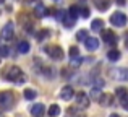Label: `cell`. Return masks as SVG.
I'll return each mask as SVG.
<instances>
[{"label":"cell","mask_w":128,"mask_h":117,"mask_svg":"<svg viewBox=\"0 0 128 117\" xmlns=\"http://www.w3.org/2000/svg\"><path fill=\"white\" fill-rule=\"evenodd\" d=\"M81 16L83 18H88V16H89V8H83L81 10Z\"/></svg>","instance_id":"cell-29"},{"label":"cell","mask_w":128,"mask_h":117,"mask_svg":"<svg viewBox=\"0 0 128 117\" xmlns=\"http://www.w3.org/2000/svg\"><path fill=\"white\" fill-rule=\"evenodd\" d=\"M28 2H34V0H28Z\"/></svg>","instance_id":"cell-34"},{"label":"cell","mask_w":128,"mask_h":117,"mask_svg":"<svg viewBox=\"0 0 128 117\" xmlns=\"http://www.w3.org/2000/svg\"><path fill=\"white\" fill-rule=\"evenodd\" d=\"M47 112H49L50 117H57V115L60 114V107H58L57 104H52V106L49 107V111H47Z\"/></svg>","instance_id":"cell-18"},{"label":"cell","mask_w":128,"mask_h":117,"mask_svg":"<svg viewBox=\"0 0 128 117\" xmlns=\"http://www.w3.org/2000/svg\"><path fill=\"white\" fill-rule=\"evenodd\" d=\"M76 38H78V41H86V39L89 38V36H88V31H84V29H81V31H78Z\"/></svg>","instance_id":"cell-24"},{"label":"cell","mask_w":128,"mask_h":117,"mask_svg":"<svg viewBox=\"0 0 128 117\" xmlns=\"http://www.w3.org/2000/svg\"><path fill=\"white\" fill-rule=\"evenodd\" d=\"M125 46H126V49H128V36H126V39H125Z\"/></svg>","instance_id":"cell-31"},{"label":"cell","mask_w":128,"mask_h":117,"mask_svg":"<svg viewBox=\"0 0 128 117\" xmlns=\"http://www.w3.org/2000/svg\"><path fill=\"white\" fill-rule=\"evenodd\" d=\"M29 49H31V47H29V42H26V41H21L18 44V51L21 52V54H28Z\"/></svg>","instance_id":"cell-16"},{"label":"cell","mask_w":128,"mask_h":117,"mask_svg":"<svg viewBox=\"0 0 128 117\" xmlns=\"http://www.w3.org/2000/svg\"><path fill=\"white\" fill-rule=\"evenodd\" d=\"M13 36H15V26H13L12 21H8L5 26L2 28V38L5 39V41H12Z\"/></svg>","instance_id":"cell-5"},{"label":"cell","mask_w":128,"mask_h":117,"mask_svg":"<svg viewBox=\"0 0 128 117\" xmlns=\"http://www.w3.org/2000/svg\"><path fill=\"white\" fill-rule=\"evenodd\" d=\"M73 94H75V91H73L72 86H63L62 91H60V98H62L63 101H70V99L73 98Z\"/></svg>","instance_id":"cell-8"},{"label":"cell","mask_w":128,"mask_h":117,"mask_svg":"<svg viewBox=\"0 0 128 117\" xmlns=\"http://www.w3.org/2000/svg\"><path fill=\"white\" fill-rule=\"evenodd\" d=\"M99 102H100L102 106H112V104H114V96H112V94H109V93H106V94L100 96Z\"/></svg>","instance_id":"cell-12"},{"label":"cell","mask_w":128,"mask_h":117,"mask_svg":"<svg viewBox=\"0 0 128 117\" xmlns=\"http://www.w3.org/2000/svg\"><path fill=\"white\" fill-rule=\"evenodd\" d=\"M3 2H5V0H0V3H3Z\"/></svg>","instance_id":"cell-33"},{"label":"cell","mask_w":128,"mask_h":117,"mask_svg":"<svg viewBox=\"0 0 128 117\" xmlns=\"http://www.w3.org/2000/svg\"><path fill=\"white\" fill-rule=\"evenodd\" d=\"M102 26H104V21L102 20H92V25H91V28H92V31H100L102 29Z\"/></svg>","instance_id":"cell-17"},{"label":"cell","mask_w":128,"mask_h":117,"mask_svg":"<svg viewBox=\"0 0 128 117\" xmlns=\"http://www.w3.org/2000/svg\"><path fill=\"white\" fill-rule=\"evenodd\" d=\"M78 47H75V46H73V47H70V55H72V57H78Z\"/></svg>","instance_id":"cell-27"},{"label":"cell","mask_w":128,"mask_h":117,"mask_svg":"<svg viewBox=\"0 0 128 117\" xmlns=\"http://www.w3.org/2000/svg\"><path fill=\"white\" fill-rule=\"evenodd\" d=\"M89 104H91V99L86 93H80L76 96V106H78V109H88Z\"/></svg>","instance_id":"cell-6"},{"label":"cell","mask_w":128,"mask_h":117,"mask_svg":"<svg viewBox=\"0 0 128 117\" xmlns=\"http://www.w3.org/2000/svg\"><path fill=\"white\" fill-rule=\"evenodd\" d=\"M117 3H118L120 7H123V5H125V3H126V0H117Z\"/></svg>","instance_id":"cell-30"},{"label":"cell","mask_w":128,"mask_h":117,"mask_svg":"<svg viewBox=\"0 0 128 117\" xmlns=\"http://www.w3.org/2000/svg\"><path fill=\"white\" fill-rule=\"evenodd\" d=\"M36 15L38 16H46V7H44L42 3H39V5L36 7Z\"/></svg>","instance_id":"cell-23"},{"label":"cell","mask_w":128,"mask_h":117,"mask_svg":"<svg viewBox=\"0 0 128 117\" xmlns=\"http://www.w3.org/2000/svg\"><path fill=\"white\" fill-rule=\"evenodd\" d=\"M44 112H46V106L44 104H34L31 107V114L34 117H42Z\"/></svg>","instance_id":"cell-11"},{"label":"cell","mask_w":128,"mask_h":117,"mask_svg":"<svg viewBox=\"0 0 128 117\" xmlns=\"http://www.w3.org/2000/svg\"><path fill=\"white\" fill-rule=\"evenodd\" d=\"M107 59H109L110 62H117V60L120 59V52L117 51V49H112V51L107 52Z\"/></svg>","instance_id":"cell-14"},{"label":"cell","mask_w":128,"mask_h":117,"mask_svg":"<svg viewBox=\"0 0 128 117\" xmlns=\"http://www.w3.org/2000/svg\"><path fill=\"white\" fill-rule=\"evenodd\" d=\"M44 51H46L47 55H49V57H52L54 60H62L63 57H65V54H63V51H62V47H60V46H47Z\"/></svg>","instance_id":"cell-3"},{"label":"cell","mask_w":128,"mask_h":117,"mask_svg":"<svg viewBox=\"0 0 128 117\" xmlns=\"http://www.w3.org/2000/svg\"><path fill=\"white\" fill-rule=\"evenodd\" d=\"M110 117H120V115H117V114H112V115H110Z\"/></svg>","instance_id":"cell-32"},{"label":"cell","mask_w":128,"mask_h":117,"mask_svg":"<svg viewBox=\"0 0 128 117\" xmlns=\"http://www.w3.org/2000/svg\"><path fill=\"white\" fill-rule=\"evenodd\" d=\"M16 98L12 91H0V107L3 111H10L15 104Z\"/></svg>","instance_id":"cell-2"},{"label":"cell","mask_w":128,"mask_h":117,"mask_svg":"<svg viewBox=\"0 0 128 117\" xmlns=\"http://www.w3.org/2000/svg\"><path fill=\"white\" fill-rule=\"evenodd\" d=\"M75 21H76V18H73L70 13H66L65 18H63V25H65V28H73V26H75Z\"/></svg>","instance_id":"cell-13"},{"label":"cell","mask_w":128,"mask_h":117,"mask_svg":"<svg viewBox=\"0 0 128 117\" xmlns=\"http://www.w3.org/2000/svg\"><path fill=\"white\" fill-rule=\"evenodd\" d=\"M110 23H112L114 26H118V28H123V26L126 25V16H125V13H120V12L114 13V15L110 16Z\"/></svg>","instance_id":"cell-4"},{"label":"cell","mask_w":128,"mask_h":117,"mask_svg":"<svg viewBox=\"0 0 128 117\" xmlns=\"http://www.w3.org/2000/svg\"><path fill=\"white\" fill-rule=\"evenodd\" d=\"M115 76L118 80H128V68H120L115 72Z\"/></svg>","instance_id":"cell-15"},{"label":"cell","mask_w":128,"mask_h":117,"mask_svg":"<svg viewBox=\"0 0 128 117\" xmlns=\"http://www.w3.org/2000/svg\"><path fill=\"white\" fill-rule=\"evenodd\" d=\"M84 46H86V49L88 51H96L97 47H99V41H97L96 38H88L86 41H84Z\"/></svg>","instance_id":"cell-10"},{"label":"cell","mask_w":128,"mask_h":117,"mask_svg":"<svg viewBox=\"0 0 128 117\" xmlns=\"http://www.w3.org/2000/svg\"><path fill=\"white\" fill-rule=\"evenodd\" d=\"M49 34H50V33H49V31H46V29H44V31L38 33V39H39V41H42V39H44V38H47V36H49Z\"/></svg>","instance_id":"cell-26"},{"label":"cell","mask_w":128,"mask_h":117,"mask_svg":"<svg viewBox=\"0 0 128 117\" xmlns=\"http://www.w3.org/2000/svg\"><path fill=\"white\" fill-rule=\"evenodd\" d=\"M68 13L73 16V18H78V15H80V7L78 5H72V7H70V10H68Z\"/></svg>","instance_id":"cell-21"},{"label":"cell","mask_w":128,"mask_h":117,"mask_svg":"<svg viewBox=\"0 0 128 117\" xmlns=\"http://www.w3.org/2000/svg\"><path fill=\"white\" fill-rule=\"evenodd\" d=\"M8 55H10V49L6 47V46L0 47V57H8Z\"/></svg>","instance_id":"cell-25"},{"label":"cell","mask_w":128,"mask_h":117,"mask_svg":"<svg viewBox=\"0 0 128 117\" xmlns=\"http://www.w3.org/2000/svg\"><path fill=\"white\" fill-rule=\"evenodd\" d=\"M3 78L8 80V81H13V83H18V85H21V83H24L26 76L24 73L21 72V68L16 65H8L5 70H3Z\"/></svg>","instance_id":"cell-1"},{"label":"cell","mask_w":128,"mask_h":117,"mask_svg":"<svg viewBox=\"0 0 128 117\" xmlns=\"http://www.w3.org/2000/svg\"><path fill=\"white\" fill-rule=\"evenodd\" d=\"M122 107L125 109V111H128V94H126L125 98L122 99Z\"/></svg>","instance_id":"cell-28"},{"label":"cell","mask_w":128,"mask_h":117,"mask_svg":"<svg viewBox=\"0 0 128 117\" xmlns=\"http://www.w3.org/2000/svg\"><path fill=\"white\" fill-rule=\"evenodd\" d=\"M100 96H102L100 94V89L97 88V86H94V88L91 89V98L92 99H100Z\"/></svg>","instance_id":"cell-22"},{"label":"cell","mask_w":128,"mask_h":117,"mask_svg":"<svg viewBox=\"0 0 128 117\" xmlns=\"http://www.w3.org/2000/svg\"><path fill=\"white\" fill-rule=\"evenodd\" d=\"M102 39H104V42H106V44H109V46H114V44L117 42L115 33L110 31V29H107V31H102Z\"/></svg>","instance_id":"cell-7"},{"label":"cell","mask_w":128,"mask_h":117,"mask_svg":"<svg viewBox=\"0 0 128 117\" xmlns=\"http://www.w3.org/2000/svg\"><path fill=\"white\" fill-rule=\"evenodd\" d=\"M115 94H117V98L123 99V98L128 94V93H126V88H123V86H118V88L115 89Z\"/></svg>","instance_id":"cell-19"},{"label":"cell","mask_w":128,"mask_h":117,"mask_svg":"<svg viewBox=\"0 0 128 117\" xmlns=\"http://www.w3.org/2000/svg\"><path fill=\"white\" fill-rule=\"evenodd\" d=\"M94 5H96L97 10H100V12H106V10H109V7L112 5V0H92Z\"/></svg>","instance_id":"cell-9"},{"label":"cell","mask_w":128,"mask_h":117,"mask_svg":"<svg viewBox=\"0 0 128 117\" xmlns=\"http://www.w3.org/2000/svg\"><path fill=\"white\" fill-rule=\"evenodd\" d=\"M0 117H2V114H0Z\"/></svg>","instance_id":"cell-35"},{"label":"cell","mask_w":128,"mask_h":117,"mask_svg":"<svg viewBox=\"0 0 128 117\" xmlns=\"http://www.w3.org/2000/svg\"><path fill=\"white\" fill-rule=\"evenodd\" d=\"M23 94H24L26 99H29V101H31V99H34L36 96H38V93H36L34 89H24V93H23Z\"/></svg>","instance_id":"cell-20"}]
</instances>
